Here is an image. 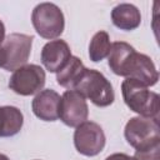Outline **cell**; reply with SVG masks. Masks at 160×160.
I'll return each instance as SVG.
<instances>
[{
    "mask_svg": "<svg viewBox=\"0 0 160 160\" xmlns=\"http://www.w3.org/2000/svg\"><path fill=\"white\" fill-rule=\"evenodd\" d=\"M108 64L115 75L135 79L146 86H152L159 80V72L152 60L148 55L138 52L125 41H115L111 44Z\"/></svg>",
    "mask_w": 160,
    "mask_h": 160,
    "instance_id": "obj_1",
    "label": "cell"
},
{
    "mask_svg": "<svg viewBox=\"0 0 160 160\" xmlns=\"http://www.w3.org/2000/svg\"><path fill=\"white\" fill-rule=\"evenodd\" d=\"M121 94L126 106L144 118L159 119L160 98L148 86L135 79H125L121 84Z\"/></svg>",
    "mask_w": 160,
    "mask_h": 160,
    "instance_id": "obj_2",
    "label": "cell"
},
{
    "mask_svg": "<svg viewBox=\"0 0 160 160\" xmlns=\"http://www.w3.org/2000/svg\"><path fill=\"white\" fill-rule=\"evenodd\" d=\"M72 90L81 94L85 99H89L99 108H106L111 105L115 99L111 82L104 76L102 72L94 69L85 68Z\"/></svg>",
    "mask_w": 160,
    "mask_h": 160,
    "instance_id": "obj_3",
    "label": "cell"
},
{
    "mask_svg": "<svg viewBox=\"0 0 160 160\" xmlns=\"http://www.w3.org/2000/svg\"><path fill=\"white\" fill-rule=\"evenodd\" d=\"M31 22L35 31L48 40H56L65 28L64 14L61 9L52 2L36 5L31 14Z\"/></svg>",
    "mask_w": 160,
    "mask_h": 160,
    "instance_id": "obj_4",
    "label": "cell"
},
{
    "mask_svg": "<svg viewBox=\"0 0 160 160\" xmlns=\"http://www.w3.org/2000/svg\"><path fill=\"white\" fill-rule=\"evenodd\" d=\"M32 35L12 32L8 35L1 45L2 52V69L8 71H15L16 69L26 65L31 46H32Z\"/></svg>",
    "mask_w": 160,
    "mask_h": 160,
    "instance_id": "obj_5",
    "label": "cell"
},
{
    "mask_svg": "<svg viewBox=\"0 0 160 160\" xmlns=\"http://www.w3.org/2000/svg\"><path fill=\"white\" fill-rule=\"evenodd\" d=\"M124 136L128 144L135 150L160 141L159 119L144 116L131 118L125 125Z\"/></svg>",
    "mask_w": 160,
    "mask_h": 160,
    "instance_id": "obj_6",
    "label": "cell"
},
{
    "mask_svg": "<svg viewBox=\"0 0 160 160\" xmlns=\"http://www.w3.org/2000/svg\"><path fill=\"white\" fill-rule=\"evenodd\" d=\"M45 80L46 75L40 65L26 64L11 74L9 79V88L18 95L30 96L42 90Z\"/></svg>",
    "mask_w": 160,
    "mask_h": 160,
    "instance_id": "obj_7",
    "label": "cell"
},
{
    "mask_svg": "<svg viewBox=\"0 0 160 160\" xmlns=\"http://www.w3.org/2000/svg\"><path fill=\"white\" fill-rule=\"evenodd\" d=\"M106 138L102 128L94 121H84L74 131V145L84 156H96L105 148Z\"/></svg>",
    "mask_w": 160,
    "mask_h": 160,
    "instance_id": "obj_8",
    "label": "cell"
},
{
    "mask_svg": "<svg viewBox=\"0 0 160 160\" xmlns=\"http://www.w3.org/2000/svg\"><path fill=\"white\" fill-rule=\"evenodd\" d=\"M89 108L85 98L75 90H66L61 95L59 119L70 128H76L88 120Z\"/></svg>",
    "mask_w": 160,
    "mask_h": 160,
    "instance_id": "obj_9",
    "label": "cell"
},
{
    "mask_svg": "<svg viewBox=\"0 0 160 160\" xmlns=\"http://www.w3.org/2000/svg\"><path fill=\"white\" fill-rule=\"evenodd\" d=\"M71 58V50L65 40L56 39L46 42L41 49V64L50 72H59Z\"/></svg>",
    "mask_w": 160,
    "mask_h": 160,
    "instance_id": "obj_10",
    "label": "cell"
},
{
    "mask_svg": "<svg viewBox=\"0 0 160 160\" xmlns=\"http://www.w3.org/2000/svg\"><path fill=\"white\" fill-rule=\"evenodd\" d=\"M61 96L52 89H45L36 94L31 102L32 112L44 121H56L59 119V106Z\"/></svg>",
    "mask_w": 160,
    "mask_h": 160,
    "instance_id": "obj_11",
    "label": "cell"
},
{
    "mask_svg": "<svg viewBox=\"0 0 160 160\" xmlns=\"http://www.w3.org/2000/svg\"><path fill=\"white\" fill-rule=\"evenodd\" d=\"M111 21L118 29L131 31L140 26L141 14L135 5L122 2L111 10Z\"/></svg>",
    "mask_w": 160,
    "mask_h": 160,
    "instance_id": "obj_12",
    "label": "cell"
},
{
    "mask_svg": "<svg viewBox=\"0 0 160 160\" xmlns=\"http://www.w3.org/2000/svg\"><path fill=\"white\" fill-rule=\"evenodd\" d=\"M24 124L22 112L15 106H0V138L16 135Z\"/></svg>",
    "mask_w": 160,
    "mask_h": 160,
    "instance_id": "obj_13",
    "label": "cell"
},
{
    "mask_svg": "<svg viewBox=\"0 0 160 160\" xmlns=\"http://www.w3.org/2000/svg\"><path fill=\"white\" fill-rule=\"evenodd\" d=\"M84 70H85V66L82 61L78 56L71 55L66 65L59 72H56V81L60 86L68 90H72L75 84L80 79L81 74L84 72Z\"/></svg>",
    "mask_w": 160,
    "mask_h": 160,
    "instance_id": "obj_14",
    "label": "cell"
},
{
    "mask_svg": "<svg viewBox=\"0 0 160 160\" xmlns=\"http://www.w3.org/2000/svg\"><path fill=\"white\" fill-rule=\"evenodd\" d=\"M111 49V42H110V36L106 31L100 30L90 40L89 44V58L94 62H99L102 59L108 58L109 52Z\"/></svg>",
    "mask_w": 160,
    "mask_h": 160,
    "instance_id": "obj_15",
    "label": "cell"
},
{
    "mask_svg": "<svg viewBox=\"0 0 160 160\" xmlns=\"http://www.w3.org/2000/svg\"><path fill=\"white\" fill-rule=\"evenodd\" d=\"M135 160H160V141L135 150Z\"/></svg>",
    "mask_w": 160,
    "mask_h": 160,
    "instance_id": "obj_16",
    "label": "cell"
},
{
    "mask_svg": "<svg viewBox=\"0 0 160 160\" xmlns=\"http://www.w3.org/2000/svg\"><path fill=\"white\" fill-rule=\"evenodd\" d=\"M105 160H135V159H134V156L126 155L124 152H115V154L109 155Z\"/></svg>",
    "mask_w": 160,
    "mask_h": 160,
    "instance_id": "obj_17",
    "label": "cell"
},
{
    "mask_svg": "<svg viewBox=\"0 0 160 160\" xmlns=\"http://www.w3.org/2000/svg\"><path fill=\"white\" fill-rule=\"evenodd\" d=\"M5 38H6V36H5V25H4V22L0 20V46L2 45Z\"/></svg>",
    "mask_w": 160,
    "mask_h": 160,
    "instance_id": "obj_18",
    "label": "cell"
},
{
    "mask_svg": "<svg viewBox=\"0 0 160 160\" xmlns=\"http://www.w3.org/2000/svg\"><path fill=\"white\" fill-rule=\"evenodd\" d=\"M0 160H10V159H9L5 154H1V152H0Z\"/></svg>",
    "mask_w": 160,
    "mask_h": 160,
    "instance_id": "obj_19",
    "label": "cell"
},
{
    "mask_svg": "<svg viewBox=\"0 0 160 160\" xmlns=\"http://www.w3.org/2000/svg\"><path fill=\"white\" fill-rule=\"evenodd\" d=\"M2 66V52H1V46H0V68Z\"/></svg>",
    "mask_w": 160,
    "mask_h": 160,
    "instance_id": "obj_20",
    "label": "cell"
}]
</instances>
